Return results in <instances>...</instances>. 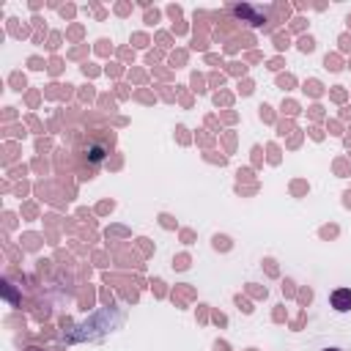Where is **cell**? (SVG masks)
<instances>
[{"label": "cell", "instance_id": "obj_1", "mask_svg": "<svg viewBox=\"0 0 351 351\" xmlns=\"http://www.w3.org/2000/svg\"><path fill=\"white\" fill-rule=\"evenodd\" d=\"M329 304L337 310V313H348L351 310V288H335L329 293Z\"/></svg>", "mask_w": 351, "mask_h": 351}, {"label": "cell", "instance_id": "obj_2", "mask_svg": "<svg viewBox=\"0 0 351 351\" xmlns=\"http://www.w3.org/2000/svg\"><path fill=\"white\" fill-rule=\"evenodd\" d=\"M88 159H90V162H101V159H104V148L90 145V148H88Z\"/></svg>", "mask_w": 351, "mask_h": 351}, {"label": "cell", "instance_id": "obj_3", "mask_svg": "<svg viewBox=\"0 0 351 351\" xmlns=\"http://www.w3.org/2000/svg\"><path fill=\"white\" fill-rule=\"evenodd\" d=\"M25 351H44V348H38V346H30V348H25Z\"/></svg>", "mask_w": 351, "mask_h": 351}, {"label": "cell", "instance_id": "obj_4", "mask_svg": "<svg viewBox=\"0 0 351 351\" xmlns=\"http://www.w3.org/2000/svg\"><path fill=\"white\" fill-rule=\"evenodd\" d=\"M324 351H340V348H324Z\"/></svg>", "mask_w": 351, "mask_h": 351}]
</instances>
